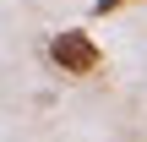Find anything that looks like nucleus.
Returning a JSON list of instances; mask_svg holds the SVG:
<instances>
[{"label":"nucleus","instance_id":"1","mask_svg":"<svg viewBox=\"0 0 147 142\" xmlns=\"http://www.w3.org/2000/svg\"><path fill=\"white\" fill-rule=\"evenodd\" d=\"M49 60L65 71V77H87V71H98V44L82 33V27H60L55 38H49Z\"/></svg>","mask_w":147,"mask_h":142},{"label":"nucleus","instance_id":"2","mask_svg":"<svg viewBox=\"0 0 147 142\" xmlns=\"http://www.w3.org/2000/svg\"><path fill=\"white\" fill-rule=\"evenodd\" d=\"M120 5H136V0H93V11H98V16H109V11H120Z\"/></svg>","mask_w":147,"mask_h":142}]
</instances>
